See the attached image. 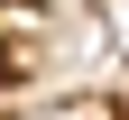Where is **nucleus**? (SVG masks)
Segmentation results:
<instances>
[{
    "mask_svg": "<svg viewBox=\"0 0 129 120\" xmlns=\"http://www.w3.org/2000/svg\"><path fill=\"white\" fill-rule=\"evenodd\" d=\"M28 120H120V102H102V92H74V102H46V111H28Z\"/></svg>",
    "mask_w": 129,
    "mask_h": 120,
    "instance_id": "f257e3e1",
    "label": "nucleus"
}]
</instances>
